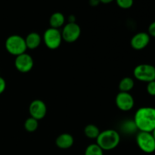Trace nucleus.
<instances>
[{"instance_id":"3","label":"nucleus","mask_w":155,"mask_h":155,"mask_svg":"<svg viewBox=\"0 0 155 155\" xmlns=\"http://www.w3.org/2000/svg\"><path fill=\"white\" fill-rule=\"evenodd\" d=\"M5 45L8 52L15 56L24 54L27 49L25 39L19 35H12L8 37Z\"/></svg>"},{"instance_id":"24","label":"nucleus","mask_w":155,"mask_h":155,"mask_svg":"<svg viewBox=\"0 0 155 155\" xmlns=\"http://www.w3.org/2000/svg\"><path fill=\"white\" fill-rule=\"evenodd\" d=\"M89 5L92 7H95V6H98L100 4V0H89Z\"/></svg>"},{"instance_id":"7","label":"nucleus","mask_w":155,"mask_h":155,"mask_svg":"<svg viewBox=\"0 0 155 155\" xmlns=\"http://www.w3.org/2000/svg\"><path fill=\"white\" fill-rule=\"evenodd\" d=\"M81 34V28L77 23H68L61 31L63 40L68 43L76 42Z\"/></svg>"},{"instance_id":"6","label":"nucleus","mask_w":155,"mask_h":155,"mask_svg":"<svg viewBox=\"0 0 155 155\" xmlns=\"http://www.w3.org/2000/svg\"><path fill=\"white\" fill-rule=\"evenodd\" d=\"M62 36L61 32L58 29L50 28L47 29L43 34V42L47 48L54 50L60 47L61 44Z\"/></svg>"},{"instance_id":"10","label":"nucleus","mask_w":155,"mask_h":155,"mask_svg":"<svg viewBox=\"0 0 155 155\" xmlns=\"http://www.w3.org/2000/svg\"><path fill=\"white\" fill-rule=\"evenodd\" d=\"M29 112L30 117L37 120L45 117L47 113V107L43 101L39 99L33 100L29 106Z\"/></svg>"},{"instance_id":"16","label":"nucleus","mask_w":155,"mask_h":155,"mask_svg":"<svg viewBox=\"0 0 155 155\" xmlns=\"http://www.w3.org/2000/svg\"><path fill=\"white\" fill-rule=\"evenodd\" d=\"M100 130L98 127L94 124H88L84 129V134L89 139H96L100 134Z\"/></svg>"},{"instance_id":"1","label":"nucleus","mask_w":155,"mask_h":155,"mask_svg":"<svg viewBox=\"0 0 155 155\" xmlns=\"http://www.w3.org/2000/svg\"><path fill=\"white\" fill-rule=\"evenodd\" d=\"M133 121L139 131L152 133L155 129V107H140L135 114Z\"/></svg>"},{"instance_id":"2","label":"nucleus","mask_w":155,"mask_h":155,"mask_svg":"<svg viewBox=\"0 0 155 155\" xmlns=\"http://www.w3.org/2000/svg\"><path fill=\"white\" fill-rule=\"evenodd\" d=\"M120 142L119 133L114 130H106L101 132L96 139V144L103 151H110L118 146Z\"/></svg>"},{"instance_id":"27","label":"nucleus","mask_w":155,"mask_h":155,"mask_svg":"<svg viewBox=\"0 0 155 155\" xmlns=\"http://www.w3.org/2000/svg\"><path fill=\"white\" fill-rule=\"evenodd\" d=\"M152 133L153 136H154V139H155V129H154V130H153V132H152V133Z\"/></svg>"},{"instance_id":"9","label":"nucleus","mask_w":155,"mask_h":155,"mask_svg":"<svg viewBox=\"0 0 155 155\" xmlns=\"http://www.w3.org/2000/svg\"><path fill=\"white\" fill-rule=\"evenodd\" d=\"M34 62L31 56L27 53H24L16 56L15 61V66L19 72L25 74L30 72L33 68Z\"/></svg>"},{"instance_id":"17","label":"nucleus","mask_w":155,"mask_h":155,"mask_svg":"<svg viewBox=\"0 0 155 155\" xmlns=\"http://www.w3.org/2000/svg\"><path fill=\"white\" fill-rule=\"evenodd\" d=\"M38 127H39V123H38L37 120L35 118L30 117L27 118L24 122V128L29 133H33L37 130Z\"/></svg>"},{"instance_id":"21","label":"nucleus","mask_w":155,"mask_h":155,"mask_svg":"<svg viewBox=\"0 0 155 155\" xmlns=\"http://www.w3.org/2000/svg\"><path fill=\"white\" fill-rule=\"evenodd\" d=\"M147 92L151 96H155V80L149 82L147 84Z\"/></svg>"},{"instance_id":"13","label":"nucleus","mask_w":155,"mask_h":155,"mask_svg":"<svg viewBox=\"0 0 155 155\" xmlns=\"http://www.w3.org/2000/svg\"><path fill=\"white\" fill-rule=\"evenodd\" d=\"M42 42V38L41 36L38 33L36 32H32L29 33L25 38V42L27 48L30 50L36 49V48L39 46Z\"/></svg>"},{"instance_id":"4","label":"nucleus","mask_w":155,"mask_h":155,"mask_svg":"<svg viewBox=\"0 0 155 155\" xmlns=\"http://www.w3.org/2000/svg\"><path fill=\"white\" fill-rule=\"evenodd\" d=\"M133 75L136 80L145 83L155 80V67L148 64H142L135 68Z\"/></svg>"},{"instance_id":"22","label":"nucleus","mask_w":155,"mask_h":155,"mask_svg":"<svg viewBox=\"0 0 155 155\" xmlns=\"http://www.w3.org/2000/svg\"><path fill=\"white\" fill-rule=\"evenodd\" d=\"M148 34L150 36L155 37V21L151 23L148 27Z\"/></svg>"},{"instance_id":"11","label":"nucleus","mask_w":155,"mask_h":155,"mask_svg":"<svg viewBox=\"0 0 155 155\" xmlns=\"http://www.w3.org/2000/svg\"><path fill=\"white\" fill-rule=\"evenodd\" d=\"M149 34L145 32H140L136 34H135L131 39L132 48L135 50H142L146 48L150 42Z\"/></svg>"},{"instance_id":"5","label":"nucleus","mask_w":155,"mask_h":155,"mask_svg":"<svg viewBox=\"0 0 155 155\" xmlns=\"http://www.w3.org/2000/svg\"><path fill=\"white\" fill-rule=\"evenodd\" d=\"M136 143L146 154H151L155 151V139L151 133L139 131L136 136Z\"/></svg>"},{"instance_id":"19","label":"nucleus","mask_w":155,"mask_h":155,"mask_svg":"<svg viewBox=\"0 0 155 155\" xmlns=\"http://www.w3.org/2000/svg\"><path fill=\"white\" fill-rule=\"evenodd\" d=\"M117 5L123 9H128L133 6L134 0H116Z\"/></svg>"},{"instance_id":"14","label":"nucleus","mask_w":155,"mask_h":155,"mask_svg":"<svg viewBox=\"0 0 155 155\" xmlns=\"http://www.w3.org/2000/svg\"><path fill=\"white\" fill-rule=\"evenodd\" d=\"M65 23V17L61 12H54L49 18L50 27L51 28L58 29L64 26Z\"/></svg>"},{"instance_id":"18","label":"nucleus","mask_w":155,"mask_h":155,"mask_svg":"<svg viewBox=\"0 0 155 155\" xmlns=\"http://www.w3.org/2000/svg\"><path fill=\"white\" fill-rule=\"evenodd\" d=\"M84 155H104V151L97 144H91L86 148Z\"/></svg>"},{"instance_id":"20","label":"nucleus","mask_w":155,"mask_h":155,"mask_svg":"<svg viewBox=\"0 0 155 155\" xmlns=\"http://www.w3.org/2000/svg\"><path fill=\"white\" fill-rule=\"evenodd\" d=\"M123 129H124V131H127L128 133H134L137 128H136V126L135 124L134 121H127L125 124L123 126Z\"/></svg>"},{"instance_id":"23","label":"nucleus","mask_w":155,"mask_h":155,"mask_svg":"<svg viewBox=\"0 0 155 155\" xmlns=\"http://www.w3.org/2000/svg\"><path fill=\"white\" fill-rule=\"evenodd\" d=\"M5 88H6L5 80L2 77H0V94L4 92V91L5 90Z\"/></svg>"},{"instance_id":"25","label":"nucleus","mask_w":155,"mask_h":155,"mask_svg":"<svg viewBox=\"0 0 155 155\" xmlns=\"http://www.w3.org/2000/svg\"><path fill=\"white\" fill-rule=\"evenodd\" d=\"M68 23H76V18L74 15H70L68 18Z\"/></svg>"},{"instance_id":"15","label":"nucleus","mask_w":155,"mask_h":155,"mask_svg":"<svg viewBox=\"0 0 155 155\" xmlns=\"http://www.w3.org/2000/svg\"><path fill=\"white\" fill-rule=\"evenodd\" d=\"M134 80L131 77H126L120 81L119 89L120 92H130L134 87Z\"/></svg>"},{"instance_id":"26","label":"nucleus","mask_w":155,"mask_h":155,"mask_svg":"<svg viewBox=\"0 0 155 155\" xmlns=\"http://www.w3.org/2000/svg\"><path fill=\"white\" fill-rule=\"evenodd\" d=\"M113 1L114 0H100V2L103 3V4H109Z\"/></svg>"},{"instance_id":"12","label":"nucleus","mask_w":155,"mask_h":155,"mask_svg":"<svg viewBox=\"0 0 155 155\" xmlns=\"http://www.w3.org/2000/svg\"><path fill=\"white\" fill-rule=\"evenodd\" d=\"M74 143V137L69 133H62L59 135L55 141L57 147L61 149H68L73 146Z\"/></svg>"},{"instance_id":"8","label":"nucleus","mask_w":155,"mask_h":155,"mask_svg":"<svg viewBox=\"0 0 155 155\" xmlns=\"http://www.w3.org/2000/svg\"><path fill=\"white\" fill-rule=\"evenodd\" d=\"M116 105L122 111H129L134 107L135 101L130 92H120L115 99Z\"/></svg>"}]
</instances>
